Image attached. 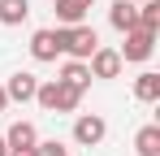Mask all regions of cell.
Wrapping results in <instances>:
<instances>
[{"mask_svg": "<svg viewBox=\"0 0 160 156\" xmlns=\"http://www.w3.org/2000/svg\"><path fill=\"white\" fill-rule=\"evenodd\" d=\"M138 30H147V35L160 30V0H143L138 4Z\"/></svg>", "mask_w": 160, "mask_h": 156, "instance_id": "14", "label": "cell"}, {"mask_svg": "<svg viewBox=\"0 0 160 156\" xmlns=\"http://www.w3.org/2000/svg\"><path fill=\"white\" fill-rule=\"evenodd\" d=\"M121 56H117V48H95L91 56H87V70H91V78H117L121 74Z\"/></svg>", "mask_w": 160, "mask_h": 156, "instance_id": "4", "label": "cell"}, {"mask_svg": "<svg viewBox=\"0 0 160 156\" xmlns=\"http://www.w3.org/2000/svg\"><path fill=\"white\" fill-rule=\"evenodd\" d=\"M30 18V0H0V22L4 26H22Z\"/></svg>", "mask_w": 160, "mask_h": 156, "instance_id": "12", "label": "cell"}, {"mask_svg": "<svg viewBox=\"0 0 160 156\" xmlns=\"http://www.w3.org/2000/svg\"><path fill=\"white\" fill-rule=\"evenodd\" d=\"M104 134H108V122L95 117V113H82L78 122H74V143H78V148H95V143H104Z\"/></svg>", "mask_w": 160, "mask_h": 156, "instance_id": "2", "label": "cell"}, {"mask_svg": "<svg viewBox=\"0 0 160 156\" xmlns=\"http://www.w3.org/2000/svg\"><path fill=\"white\" fill-rule=\"evenodd\" d=\"M30 56H35V61H56V56H61V26H56V30H48V26L35 30V35H30Z\"/></svg>", "mask_w": 160, "mask_h": 156, "instance_id": "5", "label": "cell"}, {"mask_svg": "<svg viewBox=\"0 0 160 156\" xmlns=\"http://www.w3.org/2000/svg\"><path fill=\"white\" fill-rule=\"evenodd\" d=\"M78 104H82V91L65 87V82H56V104H52V113H74Z\"/></svg>", "mask_w": 160, "mask_h": 156, "instance_id": "15", "label": "cell"}, {"mask_svg": "<svg viewBox=\"0 0 160 156\" xmlns=\"http://www.w3.org/2000/svg\"><path fill=\"white\" fill-rule=\"evenodd\" d=\"M134 4H143V0H134Z\"/></svg>", "mask_w": 160, "mask_h": 156, "instance_id": "20", "label": "cell"}, {"mask_svg": "<svg viewBox=\"0 0 160 156\" xmlns=\"http://www.w3.org/2000/svg\"><path fill=\"white\" fill-rule=\"evenodd\" d=\"M152 52H156V35H147V30L134 26V30H126V44H121L117 56H121V61H147Z\"/></svg>", "mask_w": 160, "mask_h": 156, "instance_id": "3", "label": "cell"}, {"mask_svg": "<svg viewBox=\"0 0 160 156\" xmlns=\"http://www.w3.org/2000/svg\"><path fill=\"white\" fill-rule=\"evenodd\" d=\"M35 143H39V130L30 126V122H13V126H9V134H4L9 156H13V152H35Z\"/></svg>", "mask_w": 160, "mask_h": 156, "instance_id": "6", "label": "cell"}, {"mask_svg": "<svg viewBox=\"0 0 160 156\" xmlns=\"http://www.w3.org/2000/svg\"><path fill=\"white\" fill-rule=\"evenodd\" d=\"M0 156H9V148H4V134H0Z\"/></svg>", "mask_w": 160, "mask_h": 156, "instance_id": "18", "label": "cell"}, {"mask_svg": "<svg viewBox=\"0 0 160 156\" xmlns=\"http://www.w3.org/2000/svg\"><path fill=\"white\" fill-rule=\"evenodd\" d=\"M91 4L95 0H56V22L61 26H82V18H87Z\"/></svg>", "mask_w": 160, "mask_h": 156, "instance_id": "9", "label": "cell"}, {"mask_svg": "<svg viewBox=\"0 0 160 156\" xmlns=\"http://www.w3.org/2000/svg\"><path fill=\"white\" fill-rule=\"evenodd\" d=\"M56 82H65V87H74V91H87L91 87V70H87V61H65V70Z\"/></svg>", "mask_w": 160, "mask_h": 156, "instance_id": "10", "label": "cell"}, {"mask_svg": "<svg viewBox=\"0 0 160 156\" xmlns=\"http://www.w3.org/2000/svg\"><path fill=\"white\" fill-rule=\"evenodd\" d=\"M4 108H9V96H4V87H0V113H4Z\"/></svg>", "mask_w": 160, "mask_h": 156, "instance_id": "17", "label": "cell"}, {"mask_svg": "<svg viewBox=\"0 0 160 156\" xmlns=\"http://www.w3.org/2000/svg\"><path fill=\"white\" fill-rule=\"evenodd\" d=\"M134 96H138L143 104H156L160 100V74L156 70H143V74L134 78Z\"/></svg>", "mask_w": 160, "mask_h": 156, "instance_id": "11", "label": "cell"}, {"mask_svg": "<svg viewBox=\"0 0 160 156\" xmlns=\"http://www.w3.org/2000/svg\"><path fill=\"white\" fill-rule=\"evenodd\" d=\"M35 91H39V78L30 74V70H18V74L4 82V96H9V100H18V104L35 100Z\"/></svg>", "mask_w": 160, "mask_h": 156, "instance_id": "7", "label": "cell"}, {"mask_svg": "<svg viewBox=\"0 0 160 156\" xmlns=\"http://www.w3.org/2000/svg\"><path fill=\"white\" fill-rule=\"evenodd\" d=\"M95 48H100V39H95L91 26H61V52L69 61H87Z\"/></svg>", "mask_w": 160, "mask_h": 156, "instance_id": "1", "label": "cell"}, {"mask_svg": "<svg viewBox=\"0 0 160 156\" xmlns=\"http://www.w3.org/2000/svg\"><path fill=\"white\" fill-rule=\"evenodd\" d=\"M35 156H69V148L61 139H43V143H35Z\"/></svg>", "mask_w": 160, "mask_h": 156, "instance_id": "16", "label": "cell"}, {"mask_svg": "<svg viewBox=\"0 0 160 156\" xmlns=\"http://www.w3.org/2000/svg\"><path fill=\"white\" fill-rule=\"evenodd\" d=\"M134 152L138 156H160V126H143L134 134Z\"/></svg>", "mask_w": 160, "mask_h": 156, "instance_id": "13", "label": "cell"}, {"mask_svg": "<svg viewBox=\"0 0 160 156\" xmlns=\"http://www.w3.org/2000/svg\"><path fill=\"white\" fill-rule=\"evenodd\" d=\"M13 156H35V152H13Z\"/></svg>", "mask_w": 160, "mask_h": 156, "instance_id": "19", "label": "cell"}, {"mask_svg": "<svg viewBox=\"0 0 160 156\" xmlns=\"http://www.w3.org/2000/svg\"><path fill=\"white\" fill-rule=\"evenodd\" d=\"M108 22H112V30H121V35L134 30L138 26V4L134 0H112L108 4Z\"/></svg>", "mask_w": 160, "mask_h": 156, "instance_id": "8", "label": "cell"}]
</instances>
